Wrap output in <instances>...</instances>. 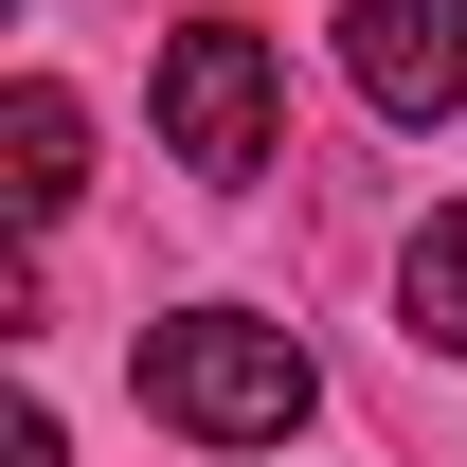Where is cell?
<instances>
[{
	"label": "cell",
	"mask_w": 467,
	"mask_h": 467,
	"mask_svg": "<svg viewBox=\"0 0 467 467\" xmlns=\"http://www.w3.org/2000/svg\"><path fill=\"white\" fill-rule=\"evenodd\" d=\"M306 396H324L306 342H288V324H252V306H180V324H144V413L198 431V450H288Z\"/></svg>",
	"instance_id": "cell-1"
},
{
	"label": "cell",
	"mask_w": 467,
	"mask_h": 467,
	"mask_svg": "<svg viewBox=\"0 0 467 467\" xmlns=\"http://www.w3.org/2000/svg\"><path fill=\"white\" fill-rule=\"evenodd\" d=\"M270 126H288L270 36H252V18H180V36H162V144H180V180H252Z\"/></svg>",
	"instance_id": "cell-2"
},
{
	"label": "cell",
	"mask_w": 467,
	"mask_h": 467,
	"mask_svg": "<svg viewBox=\"0 0 467 467\" xmlns=\"http://www.w3.org/2000/svg\"><path fill=\"white\" fill-rule=\"evenodd\" d=\"M342 72L378 126H450L467 109V0H342Z\"/></svg>",
	"instance_id": "cell-3"
},
{
	"label": "cell",
	"mask_w": 467,
	"mask_h": 467,
	"mask_svg": "<svg viewBox=\"0 0 467 467\" xmlns=\"http://www.w3.org/2000/svg\"><path fill=\"white\" fill-rule=\"evenodd\" d=\"M0 162H18V180H0V198H18V216H36V234H55L72 198H90V180H72V162H90V109H72L55 72H18V109H0Z\"/></svg>",
	"instance_id": "cell-4"
},
{
	"label": "cell",
	"mask_w": 467,
	"mask_h": 467,
	"mask_svg": "<svg viewBox=\"0 0 467 467\" xmlns=\"http://www.w3.org/2000/svg\"><path fill=\"white\" fill-rule=\"evenodd\" d=\"M396 306H413V342H431V359H467V198H450L431 234H413V270H396Z\"/></svg>",
	"instance_id": "cell-5"
}]
</instances>
